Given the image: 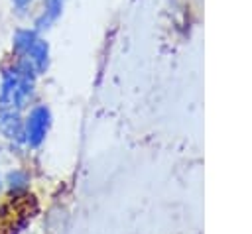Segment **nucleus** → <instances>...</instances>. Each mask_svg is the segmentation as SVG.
I'll list each match as a JSON object with an SVG mask.
<instances>
[{"mask_svg": "<svg viewBox=\"0 0 252 234\" xmlns=\"http://www.w3.org/2000/svg\"><path fill=\"white\" fill-rule=\"evenodd\" d=\"M61 6H63V0H45V14L49 20L57 18L59 12H61Z\"/></svg>", "mask_w": 252, "mask_h": 234, "instance_id": "nucleus-6", "label": "nucleus"}, {"mask_svg": "<svg viewBox=\"0 0 252 234\" xmlns=\"http://www.w3.org/2000/svg\"><path fill=\"white\" fill-rule=\"evenodd\" d=\"M33 41H35L33 31H30V29H20V31L14 35V49H16L18 53H28V49L32 47Z\"/></svg>", "mask_w": 252, "mask_h": 234, "instance_id": "nucleus-5", "label": "nucleus"}, {"mask_svg": "<svg viewBox=\"0 0 252 234\" xmlns=\"http://www.w3.org/2000/svg\"><path fill=\"white\" fill-rule=\"evenodd\" d=\"M0 130L8 138H20L22 136V122L14 110L0 112Z\"/></svg>", "mask_w": 252, "mask_h": 234, "instance_id": "nucleus-3", "label": "nucleus"}, {"mask_svg": "<svg viewBox=\"0 0 252 234\" xmlns=\"http://www.w3.org/2000/svg\"><path fill=\"white\" fill-rule=\"evenodd\" d=\"M47 118H49V114H47V110L41 108V106L35 108V110L30 114L28 124H26V134H28V142H30V144L37 146V144L41 142V138H43V134H45V128H47Z\"/></svg>", "mask_w": 252, "mask_h": 234, "instance_id": "nucleus-2", "label": "nucleus"}, {"mask_svg": "<svg viewBox=\"0 0 252 234\" xmlns=\"http://www.w3.org/2000/svg\"><path fill=\"white\" fill-rule=\"evenodd\" d=\"M8 183H10L12 189H20V187H24V185L28 183V177H26V173H22V171H14V173L8 175Z\"/></svg>", "mask_w": 252, "mask_h": 234, "instance_id": "nucleus-7", "label": "nucleus"}, {"mask_svg": "<svg viewBox=\"0 0 252 234\" xmlns=\"http://www.w3.org/2000/svg\"><path fill=\"white\" fill-rule=\"evenodd\" d=\"M28 59H30L32 65H35L37 69H43V67H45V61H47V45H45V41L35 39V41L32 43V47L28 49Z\"/></svg>", "mask_w": 252, "mask_h": 234, "instance_id": "nucleus-4", "label": "nucleus"}, {"mask_svg": "<svg viewBox=\"0 0 252 234\" xmlns=\"http://www.w3.org/2000/svg\"><path fill=\"white\" fill-rule=\"evenodd\" d=\"M30 0H14V4H18V6H26Z\"/></svg>", "mask_w": 252, "mask_h": 234, "instance_id": "nucleus-8", "label": "nucleus"}, {"mask_svg": "<svg viewBox=\"0 0 252 234\" xmlns=\"http://www.w3.org/2000/svg\"><path fill=\"white\" fill-rule=\"evenodd\" d=\"M33 199L28 195L14 197L0 206V234H18V230L32 216Z\"/></svg>", "mask_w": 252, "mask_h": 234, "instance_id": "nucleus-1", "label": "nucleus"}]
</instances>
